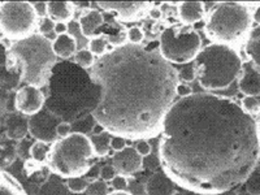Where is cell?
Returning a JSON list of instances; mask_svg holds the SVG:
<instances>
[{
	"instance_id": "ffe728a7",
	"label": "cell",
	"mask_w": 260,
	"mask_h": 195,
	"mask_svg": "<svg viewBox=\"0 0 260 195\" xmlns=\"http://www.w3.org/2000/svg\"><path fill=\"white\" fill-rule=\"evenodd\" d=\"M24 172L26 177L36 185H45L52 173L47 162H38L32 159L25 161Z\"/></svg>"
},
{
	"instance_id": "d4e9b609",
	"label": "cell",
	"mask_w": 260,
	"mask_h": 195,
	"mask_svg": "<svg viewBox=\"0 0 260 195\" xmlns=\"http://www.w3.org/2000/svg\"><path fill=\"white\" fill-rule=\"evenodd\" d=\"M245 52L248 59L251 60L252 68L260 74V38L248 39L245 46Z\"/></svg>"
},
{
	"instance_id": "484cf974",
	"label": "cell",
	"mask_w": 260,
	"mask_h": 195,
	"mask_svg": "<svg viewBox=\"0 0 260 195\" xmlns=\"http://www.w3.org/2000/svg\"><path fill=\"white\" fill-rule=\"evenodd\" d=\"M51 145L43 142H34L30 146V159L36 160L38 162H47L48 161V155H50Z\"/></svg>"
},
{
	"instance_id": "60d3db41",
	"label": "cell",
	"mask_w": 260,
	"mask_h": 195,
	"mask_svg": "<svg viewBox=\"0 0 260 195\" xmlns=\"http://www.w3.org/2000/svg\"><path fill=\"white\" fill-rule=\"evenodd\" d=\"M112 186L115 190H120V191H124V190L127 189L129 186V181H127V177H124V176L117 175L112 180Z\"/></svg>"
},
{
	"instance_id": "ba28073f",
	"label": "cell",
	"mask_w": 260,
	"mask_h": 195,
	"mask_svg": "<svg viewBox=\"0 0 260 195\" xmlns=\"http://www.w3.org/2000/svg\"><path fill=\"white\" fill-rule=\"evenodd\" d=\"M202 39L194 27L172 25L162 30L159 39L161 56L171 64L194 62L202 50Z\"/></svg>"
},
{
	"instance_id": "ee69618b",
	"label": "cell",
	"mask_w": 260,
	"mask_h": 195,
	"mask_svg": "<svg viewBox=\"0 0 260 195\" xmlns=\"http://www.w3.org/2000/svg\"><path fill=\"white\" fill-rule=\"evenodd\" d=\"M32 7H34V11H36L38 17H47V3H46V2H37V3H32Z\"/></svg>"
},
{
	"instance_id": "2e32d148",
	"label": "cell",
	"mask_w": 260,
	"mask_h": 195,
	"mask_svg": "<svg viewBox=\"0 0 260 195\" xmlns=\"http://www.w3.org/2000/svg\"><path fill=\"white\" fill-rule=\"evenodd\" d=\"M29 134V118L21 113L11 112L6 118V136L11 141H22Z\"/></svg>"
},
{
	"instance_id": "f6af8a7d",
	"label": "cell",
	"mask_w": 260,
	"mask_h": 195,
	"mask_svg": "<svg viewBox=\"0 0 260 195\" xmlns=\"http://www.w3.org/2000/svg\"><path fill=\"white\" fill-rule=\"evenodd\" d=\"M192 94V89L187 83H180L177 87V96L187 98Z\"/></svg>"
},
{
	"instance_id": "7bdbcfd3",
	"label": "cell",
	"mask_w": 260,
	"mask_h": 195,
	"mask_svg": "<svg viewBox=\"0 0 260 195\" xmlns=\"http://www.w3.org/2000/svg\"><path fill=\"white\" fill-rule=\"evenodd\" d=\"M72 132H73V129H72V124H69V122L62 121L57 126V136H59L60 139L69 137L72 134Z\"/></svg>"
},
{
	"instance_id": "9c48e42d",
	"label": "cell",
	"mask_w": 260,
	"mask_h": 195,
	"mask_svg": "<svg viewBox=\"0 0 260 195\" xmlns=\"http://www.w3.org/2000/svg\"><path fill=\"white\" fill-rule=\"evenodd\" d=\"M37 16L29 2H0V27L3 38L18 42L34 34Z\"/></svg>"
},
{
	"instance_id": "cb8c5ba5",
	"label": "cell",
	"mask_w": 260,
	"mask_h": 195,
	"mask_svg": "<svg viewBox=\"0 0 260 195\" xmlns=\"http://www.w3.org/2000/svg\"><path fill=\"white\" fill-rule=\"evenodd\" d=\"M111 138H112V136H111L108 132H103L102 134L90 137L92 146H94L95 155H96V156L103 157L110 154Z\"/></svg>"
},
{
	"instance_id": "681fc988",
	"label": "cell",
	"mask_w": 260,
	"mask_h": 195,
	"mask_svg": "<svg viewBox=\"0 0 260 195\" xmlns=\"http://www.w3.org/2000/svg\"><path fill=\"white\" fill-rule=\"evenodd\" d=\"M90 6H91V3H89V2H85V3H82V2H76V3H74V7H81V8L83 9L90 8Z\"/></svg>"
},
{
	"instance_id": "4316f807",
	"label": "cell",
	"mask_w": 260,
	"mask_h": 195,
	"mask_svg": "<svg viewBox=\"0 0 260 195\" xmlns=\"http://www.w3.org/2000/svg\"><path fill=\"white\" fill-rule=\"evenodd\" d=\"M73 61L77 65H80L81 68L86 69V71L89 69L90 71V69L94 67L96 59H95V55L89 50V48H87V50L82 48V50L77 51V53L74 55Z\"/></svg>"
},
{
	"instance_id": "f907efd6",
	"label": "cell",
	"mask_w": 260,
	"mask_h": 195,
	"mask_svg": "<svg viewBox=\"0 0 260 195\" xmlns=\"http://www.w3.org/2000/svg\"><path fill=\"white\" fill-rule=\"evenodd\" d=\"M108 195H130V194L126 191V190H124V191H120V190H113V191L110 192Z\"/></svg>"
},
{
	"instance_id": "bcb514c9",
	"label": "cell",
	"mask_w": 260,
	"mask_h": 195,
	"mask_svg": "<svg viewBox=\"0 0 260 195\" xmlns=\"http://www.w3.org/2000/svg\"><path fill=\"white\" fill-rule=\"evenodd\" d=\"M53 32L56 34V37L64 36V34H68V25L65 22H56V26H55V30Z\"/></svg>"
},
{
	"instance_id": "4fadbf2b",
	"label": "cell",
	"mask_w": 260,
	"mask_h": 195,
	"mask_svg": "<svg viewBox=\"0 0 260 195\" xmlns=\"http://www.w3.org/2000/svg\"><path fill=\"white\" fill-rule=\"evenodd\" d=\"M112 166L120 176L132 177L143 169V156L138 154L136 147L127 146L120 152H115L112 156Z\"/></svg>"
},
{
	"instance_id": "7dc6e473",
	"label": "cell",
	"mask_w": 260,
	"mask_h": 195,
	"mask_svg": "<svg viewBox=\"0 0 260 195\" xmlns=\"http://www.w3.org/2000/svg\"><path fill=\"white\" fill-rule=\"evenodd\" d=\"M148 16L154 20H160L161 18V9L157 8V7H152V8L148 9Z\"/></svg>"
},
{
	"instance_id": "5bb4252c",
	"label": "cell",
	"mask_w": 260,
	"mask_h": 195,
	"mask_svg": "<svg viewBox=\"0 0 260 195\" xmlns=\"http://www.w3.org/2000/svg\"><path fill=\"white\" fill-rule=\"evenodd\" d=\"M22 83V68L17 59L8 50H4L3 71H2V90L3 92L17 91Z\"/></svg>"
},
{
	"instance_id": "f1b7e54d",
	"label": "cell",
	"mask_w": 260,
	"mask_h": 195,
	"mask_svg": "<svg viewBox=\"0 0 260 195\" xmlns=\"http://www.w3.org/2000/svg\"><path fill=\"white\" fill-rule=\"evenodd\" d=\"M17 159V147L12 143H6L2 145V154H0V160H2V166H12L13 162Z\"/></svg>"
},
{
	"instance_id": "8d00e7d4",
	"label": "cell",
	"mask_w": 260,
	"mask_h": 195,
	"mask_svg": "<svg viewBox=\"0 0 260 195\" xmlns=\"http://www.w3.org/2000/svg\"><path fill=\"white\" fill-rule=\"evenodd\" d=\"M55 26H56V22L51 20L48 16L45 18H41V21H39V24H38L39 34H42V36H47L48 32L55 30Z\"/></svg>"
},
{
	"instance_id": "816d5d0a",
	"label": "cell",
	"mask_w": 260,
	"mask_h": 195,
	"mask_svg": "<svg viewBox=\"0 0 260 195\" xmlns=\"http://www.w3.org/2000/svg\"><path fill=\"white\" fill-rule=\"evenodd\" d=\"M237 195H250V194H248V192L246 191V190H245V191H241V192H238V194H237Z\"/></svg>"
},
{
	"instance_id": "30bf717a",
	"label": "cell",
	"mask_w": 260,
	"mask_h": 195,
	"mask_svg": "<svg viewBox=\"0 0 260 195\" xmlns=\"http://www.w3.org/2000/svg\"><path fill=\"white\" fill-rule=\"evenodd\" d=\"M61 122V118L45 108L36 116L29 117V134L38 142L53 145L60 139L57 136V126Z\"/></svg>"
},
{
	"instance_id": "5b68a950",
	"label": "cell",
	"mask_w": 260,
	"mask_h": 195,
	"mask_svg": "<svg viewBox=\"0 0 260 195\" xmlns=\"http://www.w3.org/2000/svg\"><path fill=\"white\" fill-rule=\"evenodd\" d=\"M9 52L17 59L22 68V83L38 89L47 87L57 56L53 43L46 36L32 34L27 38L12 43Z\"/></svg>"
},
{
	"instance_id": "f35d334b",
	"label": "cell",
	"mask_w": 260,
	"mask_h": 195,
	"mask_svg": "<svg viewBox=\"0 0 260 195\" xmlns=\"http://www.w3.org/2000/svg\"><path fill=\"white\" fill-rule=\"evenodd\" d=\"M127 192H129L130 195H147V191H146V183L143 185V183L139 182V181L129 182Z\"/></svg>"
},
{
	"instance_id": "d6986e66",
	"label": "cell",
	"mask_w": 260,
	"mask_h": 195,
	"mask_svg": "<svg viewBox=\"0 0 260 195\" xmlns=\"http://www.w3.org/2000/svg\"><path fill=\"white\" fill-rule=\"evenodd\" d=\"M80 29L82 36L86 38H95V32L104 24V16L96 9H89L86 11L78 20Z\"/></svg>"
},
{
	"instance_id": "d6a6232c",
	"label": "cell",
	"mask_w": 260,
	"mask_h": 195,
	"mask_svg": "<svg viewBox=\"0 0 260 195\" xmlns=\"http://www.w3.org/2000/svg\"><path fill=\"white\" fill-rule=\"evenodd\" d=\"M89 50L94 53L95 56L102 57L107 52V42L103 39V37H95L90 39L89 42Z\"/></svg>"
},
{
	"instance_id": "1f68e13d",
	"label": "cell",
	"mask_w": 260,
	"mask_h": 195,
	"mask_svg": "<svg viewBox=\"0 0 260 195\" xmlns=\"http://www.w3.org/2000/svg\"><path fill=\"white\" fill-rule=\"evenodd\" d=\"M90 182L86 177H74L69 178L68 182H67V186H68L69 191L76 192V194H81V192H85L89 187Z\"/></svg>"
},
{
	"instance_id": "74e56055",
	"label": "cell",
	"mask_w": 260,
	"mask_h": 195,
	"mask_svg": "<svg viewBox=\"0 0 260 195\" xmlns=\"http://www.w3.org/2000/svg\"><path fill=\"white\" fill-rule=\"evenodd\" d=\"M117 175V171L112 164H106V166L101 167V180L106 181V182H112V180Z\"/></svg>"
},
{
	"instance_id": "d590c367",
	"label": "cell",
	"mask_w": 260,
	"mask_h": 195,
	"mask_svg": "<svg viewBox=\"0 0 260 195\" xmlns=\"http://www.w3.org/2000/svg\"><path fill=\"white\" fill-rule=\"evenodd\" d=\"M178 76H180V81H183V82H192L197 78V71H195L194 64L190 62V65L180 69L178 71Z\"/></svg>"
},
{
	"instance_id": "8fae6325",
	"label": "cell",
	"mask_w": 260,
	"mask_h": 195,
	"mask_svg": "<svg viewBox=\"0 0 260 195\" xmlns=\"http://www.w3.org/2000/svg\"><path fill=\"white\" fill-rule=\"evenodd\" d=\"M46 95L34 86H24L16 91L15 110L24 116H36L46 107Z\"/></svg>"
},
{
	"instance_id": "9a60e30c",
	"label": "cell",
	"mask_w": 260,
	"mask_h": 195,
	"mask_svg": "<svg viewBox=\"0 0 260 195\" xmlns=\"http://www.w3.org/2000/svg\"><path fill=\"white\" fill-rule=\"evenodd\" d=\"M147 195H175L177 192L176 185L164 172H155L146 182Z\"/></svg>"
},
{
	"instance_id": "e0dca14e",
	"label": "cell",
	"mask_w": 260,
	"mask_h": 195,
	"mask_svg": "<svg viewBox=\"0 0 260 195\" xmlns=\"http://www.w3.org/2000/svg\"><path fill=\"white\" fill-rule=\"evenodd\" d=\"M238 89L245 96H256L260 94V74L252 68V65L243 67Z\"/></svg>"
},
{
	"instance_id": "4dcf8cb0",
	"label": "cell",
	"mask_w": 260,
	"mask_h": 195,
	"mask_svg": "<svg viewBox=\"0 0 260 195\" xmlns=\"http://www.w3.org/2000/svg\"><path fill=\"white\" fill-rule=\"evenodd\" d=\"M241 107L247 115L260 116V102L255 96H243L241 99Z\"/></svg>"
},
{
	"instance_id": "7c38bea8",
	"label": "cell",
	"mask_w": 260,
	"mask_h": 195,
	"mask_svg": "<svg viewBox=\"0 0 260 195\" xmlns=\"http://www.w3.org/2000/svg\"><path fill=\"white\" fill-rule=\"evenodd\" d=\"M98 7L107 11V12L116 13L118 20L130 22V21L139 20L145 15L147 9H150V3L146 2H98Z\"/></svg>"
},
{
	"instance_id": "f546056e",
	"label": "cell",
	"mask_w": 260,
	"mask_h": 195,
	"mask_svg": "<svg viewBox=\"0 0 260 195\" xmlns=\"http://www.w3.org/2000/svg\"><path fill=\"white\" fill-rule=\"evenodd\" d=\"M243 185L245 190L250 195H260V169H255Z\"/></svg>"
},
{
	"instance_id": "b9f144b4",
	"label": "cell",
	"mask_w": 260,
	"mask_h": 195,
	"mask_svg": "<svg viewBox=\"0 0 260 195\" xmlns=\"http://www.w3.org/2000/svg\"><path fill=\"white\" fill-rule=\"evenodd\" d=\"M136 150L138 151V154L141 156H148L151 154V145L146 141V139H142V141H137Z\"/></svg>"
},
{
	"instance_id": "277c9868",
	"label": "cell",
	"mask_w": 260,
	"mask_h": 195,
	"mask_svg": "<svg viewBox=\"0 0 260 195\" xmlns=\"http://www.w3.org/2000/svg\"><path fill=\"white\" fill-rule=\"evenodd\" d=\"M197 78L204 90L226 89L243 71V61L240 53L232 46L211 43L202 48L194 60Z\"/></svg>"
},
{
	"instance_id": "f5cc1de1",
	"label": "cell",
	"mask_w": 260,
	"mask_h": 195,
	"mask_svg": "<svg viewBox=\"0 0 260 195\" xmlns=\"http://www.w3.org/2000/svg\"><path fill=\"white\" fill-rule=\"evenodd\" d=\"M175 195H191V194H187V192H176Z\"/></svg>"
},
{
	"instance_id": "7a4b0ae2",
	"label": "cell",
	"mask_w": 260,
	"mask_h": 195,
	"mask_svg": "<svg viewBox=\"0 0 260 195\" xmlns=\"http://www.w3.org/2000/svg\"><path fill=\"white\" fill-rule=\"evenodd\" d=\"M89 73L102 87L101 103L92 112L96 124L127 141L161 134L181 82L159 50L122 43L98 57Z\"/></svg>"
},
{
	"instance_id": "ac0fdd59",
	"label": "cell",
	"mask_w": 260,
	"mask_h": 195,
	"mask_svg": "<svg viewBox=\"0 0 260 195\" xmlns=\"http://www.w3.org/2000/svg\"><path fill=\"white\" fill-rule=\"evenodd\" d=\"M177 12L180 20L186 26H189V25L197 24L204 17L206 8L202 2H182L178 4Z\"/></svg>"
},
{
	"instance_id": "83f0119b",
	"label": "cell",
	"mask_w": 260,
	"mask_h": 195,
	"mask_svg": "<svg viewBox=\"0 0 260 195\" xmlns=\"http://www.w3.org/2000/svg\"><path fill=\"white\" fill-rule=\"evenodd\" d=\"M96 121L95 118L92 117V115L86 116V117L81 118L78 121L73 122L72 124V129H73V133H82L85 136L87 134H92V130H94Z\"/></svg>"
},
{
	"instance_id": "8992f818",
	"label": "cell",
	"mask_w": 260,
	"mask_h": 195,
	"mask_svg": "<svg viewBox=\"0 0 260 195\" xmlns=\"http://www.w3.org/2000/svg\"><path fill=\"white\" fill-rule=\"evenodd\" d=\"M94 155V146L89 137L72 133L51 145L47 164L53 175L61 178L82 177L91 169Z\"/></svg>"
},
{
	"instance_id": "603a6c76",
	"label": "cell",
	"mask_w": 260,
	"mask_h": 195,
	"mask_svg": "<svg viewBox=\"0 0 260 195\" xmlns=\"http://www.w3.org/2000/svg\"><path fill=\"white\" fill-rule=\"evenodd\" d=\"M0 195H27V192L11 173L3 169L0 181Z\"/></svg>"
},
{
	"instance_id": "836d02e7",
	"label": "cell",
	"mask_w": 260,
	"mask_h": 195,
	"mask_svg": "<svg viewBox=\"0 0 260 195\" xmlns=\"http://www.w3.org/2000/svg\"><path fill=\"white\" fill-rule=\"evenodd\" d=\"M126 39L130 45H142L145 39V31L139 26L129 27L126 31Z\"/></svg>"
},
{
	"instance_id": "e575fe53",
	"label": "cell",
	"mask_w": 260,
	"mask_h": 195,
	"mask_svg": "<svg viewBox=\"0 0 260 195\" xmlns=\"http://www.w3.org/2000/svg\"><path fill=\"white\" fill-rule=\"evenodd\" d=\"M87 195H108V185L106 181L96 180L94 182H90L89 187L86 190Z\"/></svg>"
},
{
	"instance_id": "3957f363",
	"label": "cell",
	"mask_w": 260,
	"mask_h": 195,
	"mask_svg": "<svg viewBox=\"0 0 260 195\" xmlns=\"http://www.w3.org/2000/svg\"><path fill=\"white\" fill-rule=\"evenodd\" d=\"M46 110L73 124L92 115L102 99V87L92 81L89 71L74 61H59L48 82Z\"/></svg>"
},
{
	"instance_id": "11a10c76",
	"label": "cell",
	"mask_w": 260,
	"mask_h": 195,
	"mask_svg": "<svg viewBox=\"0 0 260 195\" xmlns=\"http://www.w3.org/2000/svg\"><path fill=\"white\" fill-rule=\"evenodd\" d=\"M259 162H260V160H259Z\"/></svg>"
},
{
	"instance_id": "52a82bcc",
	"label": "cell",
	"mask_w": 260,
	"mask_h": 195,
	"mask_svg": "<svg viewBox=\"0 0 260 195\" xmlns=\"http://www.w3.org/2000/svg\"><path fill=\"white\" fill-rule=\"evenodd\" d=\"M252 21V13L246 4L222 2L215 4L204 25V32L213 43L231 46L247 36Z\"/></svg>"
},
{
	"instance_id": "44dd1931",
	"label": "cell",
	"mask_w": 260,
	"mask_h": 195,
	"mask_svg": "<svg viewBox=\"0 0 260 195\" xmlns=\"http://www.w3.org/2000/svg\"><path fill=\"white\" fill-rule=\"evenodd\" d=\"M74 3L72 2H47V16L55 22L71 21L74 15Z\"/></svg>"
},
{
	"instance_id": "6da1fadb",
	"label": "cell",
	"mask_w": 260,
	"mask_h": 195,
	"mask_svg": "<svg viewBox=\"0 0 260 195\" xmlns=\"http://www.w3.org/2000/svg\"><path fill=\"white\" fill-rule=\"evenodd\" d=\"M260 160L257 121L231 98L192 92L162 121L159 162L181 189L222 195L243 185Z\"/></svg>"
},
{
	"instance_id": "db71d44e",
	"label": "cell",
	"mask_w": 260,
	"mask_h": 195,
	"mask_svg": "<svg viewBox=\"0 0 260 195\" xmlns=\"http://www.w3.org/2000/svg\"><path fill=\"white\" fill-rule=\"evenodd\" d=\"M257 127H259V134H260V117L259 120H257Z\"/></svg>"
},
{
	"instance_id": "c3c4849f",
	"label": "cell",
	"mask_w": 260,
	"mask_h": 195,
	"mask_svg": "<svg viewBox=\"0 0 260 195\" xmlns=\"http://www.w3.org/2000/svg\"><path fill=\"white\" fill-rule=\"evenodd\" d=\"M252 20H254L256 24L260 25V4L255 8L254 12H252Z\"/></svg>"
},
{
	"instance_id": "7402d4cb",
	"label": "cell",
	"mask_w": 260,
	"mask_h": 195,
	"mask_svg": "<svg viewBox=\"0 0 260 195\" xmlns=\"http://www.w3.org/2000/svg\"><path fill=\"white\" fill-rule=\"evenodd\" d=\"M53 51L57 57L67 60L77 53V42L69 34L59 36L53 41Z\"/></svg>"
},
{
	"instance_id": "ab89813d",
	"label": "cell",
	"mask_w": 260,
	"mask_h": 195,
	"mask_svg": "<svg viewBox=\"0 0 260 195\" xmlns=\"http://www.w3.org/2000/svg\"><path fill=\"white\" fill-rule=\"evenodd\" d=\"M126 141L127 139L122 138V137L112 136V138H111V150H113L115 152H120V151L127 147Z\"/></svg>"
}]
</instances>
